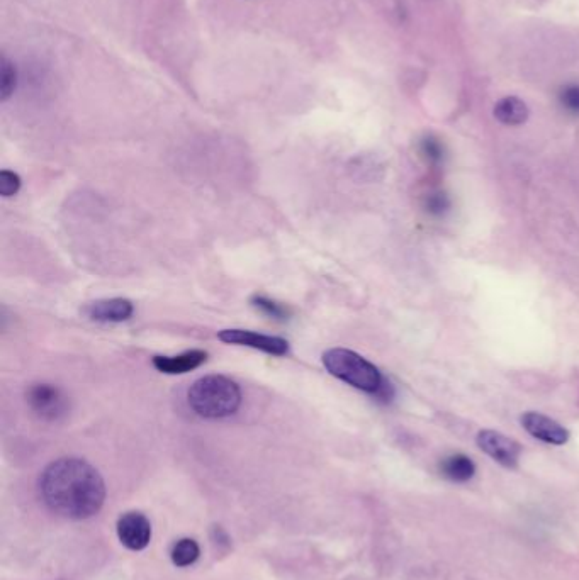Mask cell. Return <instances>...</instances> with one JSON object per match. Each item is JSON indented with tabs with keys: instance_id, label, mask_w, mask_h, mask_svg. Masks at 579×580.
Wrapping results in <instances>:
<instances>
[{
	"instance_id": "1",
	"label": "cell",
	"mask_w": 579,
	"mask_h": 580,
	"mask_svg": "<svg viewBox=\"0 0 579 580\" xmlns=\"http://www.w3.org/2000/svg\"><path fill=\"white\" fill-rule=\"evenodd\" d=\"M40 496L51 513L67 519H87L101 511L106 484L82 458H60L43 470Z\"/></svg>"
},
{
	"instance_id": "4",
	"label": "cell",
	"mask_w": 579,
	"mask_h": 580,
	"mask_svg": "<svg viewBox=\"0 0 579 580\" xmlns=\"http://www.w3.org/2000/svg\"><path fill=\"white\" fill-rule=\"evenodd\" d=\"M29 409L43 421H60L68 413V399L57 385L34 384L26 392Z\"/></svg>"
},
{
	"instance_id": "10",
	"label": "cell",
	"mask_w": 579,
	"mask_h": 580,
	"mask_svg": "<svg viewBox=\"0 0 579 580\" xmlns=\"http://www.w3.org/2000/svg\"><path fill=\"white\" fill-rule=\"evenodd\" d=\"M206 360H208V352L189 350V352L180 353L174 357L158 355V357H153L152 363L153 367L162 374L182 375L191 372V370L199 369Z\"/></svg>"
},
{
	"instance_id": "12",
	"label": "cell",
	"mask_w": 579,
	"mask_h": 580,
	"mask_svg": "<svg viewBox=\"0 0 579 580\" xmlns=\"http://www.w3.org/2000/svg\"><path fill=\"white\" fill-rule=\"evenodd\" d=\"M440 474L450 482L464 484L467 480L473 479L476 474V465L464 453H452L440 462Z\"/></svg>"
},
{
	"instance_id": "18",
	"label": "cell",
	"mask_w": 579,
	"mask_h": 580,
	"mask_svg": "<svg viewBox=\"0 0 579 580\" xmlns=\"http://www.w3.org/2000/svg\"><path fill=\"white\" fill-rule=\"evenodd\" d=\"M21 189V177L12 170L0 172V194L4 197L16 196Z\"/></svg>"
},
{
	"instance_id": "16",
	"label": "cell",
	"mask_w": 579,
	"mask_h": 580,
	"mask_svg": "<svg viewBox=\"0 0 579 580\" xmlns=\"http://www.w3.org/2000/svg\"><path fill=\"white\" fill-rule=\"evenodd\" d=\"M250 304H252L260 314H264L267 318L276 319V321H287L291 318V309L286 306H282L279 302L272 301L269 297L262 296V294H255L250 299Z\"/></svg>"
},
{
	"instance_id": "13",
	"label": "cell",
	"mask_w": 579,
	"mask_h": 580,
	"mask_svg": "<svg viewBox=\"0 0 579 580\" xmlns=\"http://www.w3.org/2000/svg\"><path fill=\"white\" fill-rule=\"evenodd\" d=\"M418 153L428 167H444L447 151H445L444 143L435 134H425L422 140L418 141Z\"/></svg>"
},
{
	"instance_id": "5",
	"label": "cell",
	"mask_w": 579,
	"mask_h": 580,
	"mask_svg": "<svg viewBox=\"0 0 579 580\" xmlns=\"http://www.w3.org/2000/svg\"><path fill=\"white\" fill-rule=\"evenodd\" d=\"M476 441H478V447L495 462L506 469H517L520 455H522L520 443L493 430L479 431Z\"/></svg>"
},
{
	"instance_id": "7",
	"label": "cell",
	"mask_w": 579,
	"mask_h": 580,
	"mask_svg": "<svg viewBox=\"0 0 579 580\" xmlns=\"http://www.w3.org/2000/svg\"><path fill=\"white\" fill-rule=\"evenodd\" d=\"M523 430L535 440L544 441L547 445H566L569 441V431L563 424L557 423L546 414L529 411L522 416Z\"/></svg>"
},
{
	"instance_id": "11",
	"label": "cell",
	"mask_w": 579,
	"mask_h": 580,
	"mask_svg": "<svg viewBox=\"0 0 579 580\" xmlns=\"http://www.w3.org/2000/svg\"><path fill=\"white\" fill-rule=\"evenodd\" d=\"M530 116V109L520 97L506 95L496 102L495 118L505 126H520L527 123Z\"/></svg>"
},
{
	"instance_id": "6",
	"label": "cell",
	"mask_w": 579,
	"mask_h": 580,
	"mask_svg": "<svg viewBox=\"0 0 579 580\" xmlns=\"http://www.w3.org/2000/svg\"><path fill=\"white\" fill-rule=\"evenodd\" d=\"M218 338L226 345L248 346L274 357H284L289 353V343L279 336L260 335L248 330H223Z\"/></svg>"
},
{
	"instance_id": "17",
	"label": "cell",
	"mask_w": 579,
	"mask_h": 580,
	"mask_svg": "<svg viewBox=\"0 0 579 580\" xmlns=\"http://www.w3.org/2000/svg\"><path fill=\"white\" fill-rule=\"evenodd\" d=\"M557 102L569 116L579 118V84H564L557 90Z\"/></svg>"
},
{
	"instance_id": "8",
	"label": "cell",
	"mask_w": 579,
	"mask_h": 580,
	"mask_svg": "<svg viewBox=\"0 0 579 580\" xmlns=\"http://www.w3.org/2000/svg\"><path fill=\"white\" fill-rule=\"evenodd\" d=\"M118 536L124 547L140 552L152 540V525L141 513H126L118 521Z\"/></svg>"
},
{
	"instance_id": "3",
	"label": "cell",
	"mask_w": 579,
	"mask_h": 580,
	"mask_svg": "<svg viewBox=\"0 0 579 580\" xmlns=\"http://www.w3.org/2000/svg\"><path fill=\"white\" fill-rule=\"evenodd\" d=\"M240 385L225 375H206L197 379L187 392L192 411L204 419L230 418L242 406Z\"/></svg>"
},
{
	"instance_id": "14",
	"label": "cell",
	"mask_w": 579,
	"mask_h": 580,
	"mask_svg": "<svg viewBox=\"0 0 579 580\" xmlns=\"http://www.w3.org/2000/svg\"><path fill=\"white\" fill-rule=\"evenodd\" d=\"M422 209L432 219H444L452 209V199L445 190H428L427 194H423Z\"/></svg>"
},
{
	"instance_id": "2",
	"label": "cell",
	"mask_w": 579,
	"mask_h": 580,
	"mask_svg": "<svg viewBox=\"0 0 579 580\" xmlns=\"http://www.w3.org/2000/svg\"><path fill=\"white\" fill-rule=\"evenodd\" d=\"M323 365L328 374L359 391L371 394L377 401L389 404L394 399V387L374 363L347 348H332L323 353Z\"/></svg>"
},
{
	"instance_id": "9",
	"label": "cell",
	"mask_w": 579,
	"mask_h": 580,
	"mask_svg": "<svg viewBox=\"0 0 579 580\" xmlns=\"http://www.w3.org/2000/svg\"><path fill=\"white\" fill-rule=\"evenodd\" d=\"M82 313L87 316V319L96 323H123L133 316L135 306L128 299L114 297V299L90 302L82 309Z\"/></svg>"
},
{
	"instance_id": "19",
	"label": "cell",
	"mask_w": 579,
	"mask_h": 580,
	"mask_svg": "<svg viewBox=\"0 0 579 580\" xmlns=\"http://www.w3.org/2000/svg\"><path fill=\"white\" fill-rule=\"evenodd\" d=\"M14 89H16V70L9 63V60L4 58V62H2V85H0L2 101H7L11 97L12 92H14Z\"/></svg>"
},
{
	"instance_id": "15",
	"label": "cell",
	"mask_w": 579,
	"mask_h": 580,
	"mask_svg": "<svg viewBox=\"0 0 579 580\" xmlns=\"http://www.w3.org/2000/svg\"><path fill=\"white\" fill-rule=\"evenodd\" d=\"M199 553H201V550H199V545H197L196 541L192 540V538H182L172 547L170 557H172V562L177 567H189L199 558Z\"/></svg>"
}]
</instances>
